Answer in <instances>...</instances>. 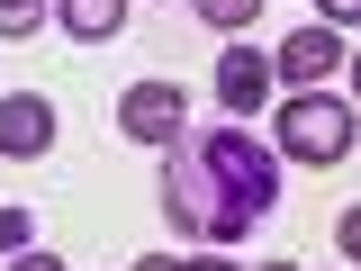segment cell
<instances>
[{"mask_svg": "<svg viewBox=\"0 0 361 271\" xmlns=\"http://www.w3.org/2000/svg\"><path fill=\"white\" fill-rule=\"evenodd\" d=\"M353 100H361V54H353Z\"/></svg>", "mask_w": 361, "mask_h": 271, "instance_id": "2e32d148", "label": "cell"}, {"mask_svg": "<svg viewBox=\"0 0 361 271\" xmlns=\"http://www.w3.org/2000/svg\"><path fill=\"white\" fill-rule=\"evenodd\" d=\"M9 271H63V263H54V253H18Z\"/></svg>", "mask_w": 361, "mask_h": 271, "instance_id": "4fadbf2b", "label": "cell"}, {"mask_svg": "<svg viewBox=\"0 0 361 271\" xmlns=\"http://www.w3.org/2000/svg\"><path fill=\"white\" fill-rule=\"evenodd\" d=\"M0 244H9V253H27V208H0Z\"/></svg>", "mask_w": 361, "mask_h": 271, "instance_id": "8fae6325", "label": "cell"}, {"mask_svg": "<svg viewBox=\"0 0 361 271\" xmlns=\"http://www.w3.org/2000/svg\"><path fill=\"white\" fill-rule=\"evenodd\" d=\"M180 271H235V263H217V253H199V263H180Z\"/></svg>", "mask_w": 361, "mask_h": 271, "instance_id": "9a60e30c", "label": "cell"}, {"mask_svg": "<svg viewBox=\"0 0 361 271\" xmlns=\"http://www.w3.org/2000/svg\"><path fill=\"white\" fill-rule=\"evenodd\" d=\"M135 271H180V263H172V253H145V263H135Z\"/></svg>", "mask_w": 361, "mask_h": 271, "instance_id": "5bb4252c", "label": "cell"}, {"mask_svg": "<svg viewBox=\"0 0 361 271\" xmlns=\"http://www.w3.org/2000/svg\"><path fill=\"white\" fill-rule=\"evenodd\" d=\"M316 9H325V28H334V18H361V0H316Z\"/></svg>", "mask_w": 361, "mask_h": 271, "instance_id": "7c38bea8", "label": "cell"}, {"mask_svg": "<svg viewBox=\"0 0 361 271\" xmlns=\"http://www.w3.org/2000/svg\"><path fill=\"white\" fill-rule=\"evenodd\" d=\"M163 217L180 226V235H199V244H235L244 226H253V208H244V190L199 154V136L190 145H163Z\"/></svg>", "mask_w": 361, "mask_h": 271, "instance_id": "6da1fadb", "label": "cell"}, {"mask_svg": "<svg viewBox=\"0 0 361 271\" xmlns=\"http://www.w3.org/2000/svg\"><path fill=\"white\" fill-rule=\"evenodd\" d=\"M217 100L235 109V118H253L271 100V54H253V45H226L217 54Z\"/></svg>", "mask_w": 361, "mask_h": 271, "instance_id": "8992f818", "label": "cell"}, {"mask_svg": "<svg viewBox=\"0 0 361 271\" xmlns=\"http://www.w3.org/2000/svg\"><path fill=\"white\" fill-rule=\"evenodd\" d=\"M118 136H135V145H180V136H190V100H180V82H127V100H118Z\"/></svg>", "mask_w": 361, "mask_h": 271, "instance_id": "3957f363", "label": "cell"}, {"mask_svg": "<svg viewBox=\"0 0 361 271\" xmlns=\"http://www.w3.org/2000/svg\"><path fill=\"white\" fill-rule=\"evenodd\" d=\"M45 145H54V109H45L37 90H9V100H0V154L37 163Z\"/></svg>", "mask_w": 361, "mask_h": 271, "instance_id": "5b68a950", "label": "cell"}, {"mask_svg": "<svg viewBox=\"0 0 361 271\" xmlns=\"http://www.w3.org/2000/svg\"><path fill=\"white\" fill-rule=\"evenodd\" d=\"M54 0H0V37H37V18Z\"/></svg>", "mask_w": 361, "mask_h": 271, "instance_id": "9c48e42d", "label": "cell"}, {"mask_svg": "<svg viewBox=\"0 0 361 271\" xmlns=\"http://www.w3.org/2000/svg\"><path fill=\"white\" fill-rule=\"evenodd\" d=\"M190 9H199L208 28H253V18H262V0H190Z\"/></svg>", "mask_w": 361, "mask_h": 271, "instance_id": "ba28073f", "label": "cell"}, {"mask_svg": "<svg viewBox=\"0 0 361 271\" xmlns=\"http://www.w3.org/2000/svg\"><path fill=\"white\" fill-rule=\"evenodd\" d=\"M262 271H298V263H262Z\"/></svg>", "mask_w": 361, "mask_h": 271, "instance_id": "e0dca14e", "label": "cell"}, {"mask_svg": "<svg viewBox=\"0 0 361 271\" xmlns=\"http://www.w3.org/2000/svg\"><path fill=\"white\" fill-rule=\"evenodd\" d=\"M54 18H63L82 45H109L118 28H127V0H54Z\"/></svg>", "mask_w": 361, "mask_h": 271, "instance_id": "52a82bcc", "label": "cell"}, {"mask_svg": "<svg viewBox=\"0 0 361 271\" xmlns=\"http://www.w3.org/2000/svg\"><path fill=\"white\" fill-rule=\"evenodd\" d=\"M334 64H353V54H343V37H334L325 18L289 28V37H280V54H271V73H280V82H298V90H316L325 73H334Z\"/></svg>", "mask_w": 361, "mask_h": 271, "instance_id": "277c9868", "label": "cell"}, {"mask_svg": "<svg viewBox=\"0 0 361 271\" xmlns=\"http://www.w3.org/2000/svg\"><path fill=\"white\" fill-rule=\"evenodd\" d=\"M280 154L289 163H343L353 154V100H334V90H289L280 100Z\"/></svg>", "mask_w": 361, "mask_h": 271, "instance_id": "7a4b0ae2", "label": "cell"}, {"mask_svg": "<svg viewBox=\"0 0 361 271\" xmlns=\"http://www.w3.org/2000/svg\"><path fill=\"white\" fill-rule=\"evenodd\" d=\"M334 244H343V263H361V208H343V217H334Z\"/></svg>", "mask_w": 361, "mask_h": 271, "instance_id": "30bf717a", "label": "cell"}]
</instances>
